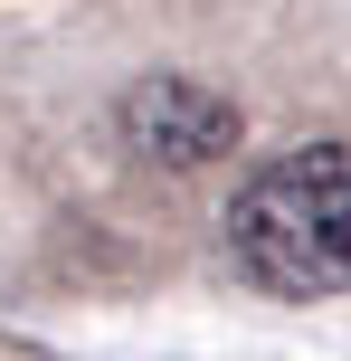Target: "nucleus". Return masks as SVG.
I'll return each mask as SVG.
<instances>
[{"label":"nucleus","mask_w":351,"mask_h":361,"mask_svg":"<svg viewBox=\"0 0 351 361\" xmlns=\"http://www.w3.org/2000/svg\"><path fill=\"white\" fill-rule=\"evenodd\" d=\"M228 257L266 295H342L351 286V143H295L247 171L228 200Z\"/></svg>","instance_id":"nucleus-1"},{"label":"nucleus","mask_w":351,"mask_h":361,"mask_svg":"<svg viewBox=\"0 0 351 361\" xmlns=\"http://www.w3.org/2000/svg\"><path fill=\"white\" fill-rule=\"evenodd\" d=\"M124 143L152 162H209V152L238 143V105L200 76H143L124 95Z\"/></svg>","instance_id":"nucleus-2"}]
</instances>
